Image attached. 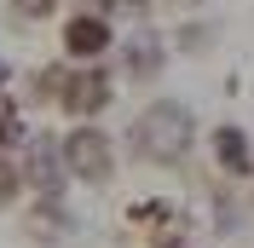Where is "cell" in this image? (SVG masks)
Instances as JSON below:
<instances>
[{
  "instance_id": "cell-1",
  "label": "cell",
  "mask_w": 254,
  "mask_h": 248,
  "mask_svg": "<svg viewBox=\"0 0 254 248\" xmlns=\"http://www.w3.org/2000/svg\"><path fill=\"white\" fill-rule=\"evenodd\" d=\"M190 144H196V122H190V110H185V104H174V98L150 104L139 122H133V150H139L144 162L174 168V162H185Z\"/></svg>"
},
{
  "instance_id": "cell-2",
  "label": "cell",
  "mask_w": 254,
  "mask_h": 248,
  "mask_svg": "<svg viewBox=\"0 0 254 248\" xmlns=\"http://www.w3.org/2000/svg\"><path fill=\"white\" fill-rule=\"evenodd\" d=\"M58 150H64L69 179H81V185H104V179L116 173V144H110V133L93 127V122L69 127V133L58 139Z\"/></svg>"
},
{
  "instance_id": "cell-3",
  "label": "cell",
  "mask_w": 254,
  "mask_h": 248,
  "mask_svg": "<svg viewBox=\"0 0 254 248\" xmlns=\"http://www.w3.org/2000/svg\"><path fill=\"white\" fill-rule=\"evenodd\" d=\"M110 98H116L110 69H64V87H58V98H52V104H58L69 122H93Z\"/></svg>"
},
{
  "instance_id": "cell-4",
  "label": "cell",
  "mask_w": 254,
  "mask_h": 248,
  "mask_svg": "<svg viewBox=\"0 0 254 248\" xmlns=\"http://www.w3.org/2000/svg\"><path fill=\"white\" fill-rule=\"evenodd\" d=\"M17 173H23V185L41 190V196H64V179H69V168H64L58 139H41V133H29V139H23V162H17Z\"/></svg>"
},
{
  "instance_id": "cell-5",
  "label": "cell",
  "mask_w": 254,
  "mask_h": 248,
  "mask_svg": "<svg viewBox=\"0 0 254 248\" xmlns=\"http://www.w3.org/2000/svg\"><path fill=\"white\" fill-rule=\"evenodd\" d=\"M64 58H104V52L116 47V29L104 12H75L69 23H64Z\"/></svg>"
},
{
  "instance_id": "cell-6",
  "label": "cell",
  "mask_w": 254,
  "mask_h": 248,
  "mask_svg": "<svg viewBox=\"0 0 254 248\" xmlns=\"http://www.w3.org/2000/svg\"><path fill=\"white\" fill-rule=\"evenodd\" d=\"M214 156H220V168L231 173V179H243V173H254V150H249V133H243V127H214Z\"/></svg>"
},
{
  "instance_id": "cell-7",
  "label": "cell",
  "mask_w": 254,
  "mask_h": 248,
  "mask_svg": "<svg viewBox=\"0 0 254 248\" xmlns=\"http://www.w3.org/2000/svg\"><path fill=\"white\" fill-rule=\"evenodd\" d=\"M23 231L35 237V243H58V237H69V214H64V202L58 196H41L23 214Z\"/></svg>"
},
{
  "instance_id": "cell-8",
  "label": "cell",
  "mask_w": 254,
  "mask_h": 248,
  "mask_svg": "<svg viewBox=\"0 0 254 248\" xmlns=\"http://www.w3.org/2000/svg\"><path fill=\"white\" fill-rule=\"evenodd\" d=\"M122 58H127V75L133 81H150V75H162V35H133V41H127L122 47Z\"/></svg>"
},
{
  "instance_id": "cell-9",
  "label": "cell",
  "mask_w": 254,
  "mask_h": 248,
  "mask_svg": "<svg viewBox=\"0 0 254 248\" xmlns=\"http://www.w3.org/2000/svg\"><path fill=\"white\" fill-rule=\"evenodd\" d=\"M17 196H23V173H17L12 156H0V208H12Z\"/></svg>"
},
{
  "instance_id": "cell-10",
  "label": "cell",
  "mask_w": 254,
  "mask_h": 248,
  "mask_svg": "<svg viewBox=\"0 0 254 248\" xmlns=\"http://www.w3.org/2000/svg\"><path fill=\"white\" fill-rule=\"evenodd\" d=\"M179 47H185V52H202V47H214V29H208V23H185Z\"/></svg>"
},
{
  "instance_id": "cell-11",
  "label": "cell",
  "mask_w": 254,
  "mask_h": 248,
  "mask_svg": "<svg viewBox=\"0 0 254 248\" xmlns=\"http://www.w3.org/2000/svg\"><path fill=\"white\" fill-rule=\"evenodd\" d=\"M12 12H17V17H52V12H58V0H12Z\"/></svg>"
},
{
  "instance_id": "cell-12",
  "label": "cell",
  "mask_w": 254,
  "mask_h": 248,
  "mask_svg": "<svg viewBox=\"0 0 254 248\" xmlns=\"http://www.w3.org/2000/svg\"><path fill=\"white\" fill-rule=\"evenodd\" d=\"M144 6H150V0H116L110 12H144Z\"/></svg>"
},
{
  "instance_id": "cell-13",
  "label": "cell",
  "mask_w": 254,
  "mask_h": 248,
  "mask_svg": "<svg viewBox=\"0 0 254 248\" xmlns=\"http://www.w3.org/2000/svg\"><path fill=\"white\" fill-rule=\"evenodd\" d=\"M6 81H12V69H6V63H0V93H6Z\"/></svg>"
}]
</instances>
